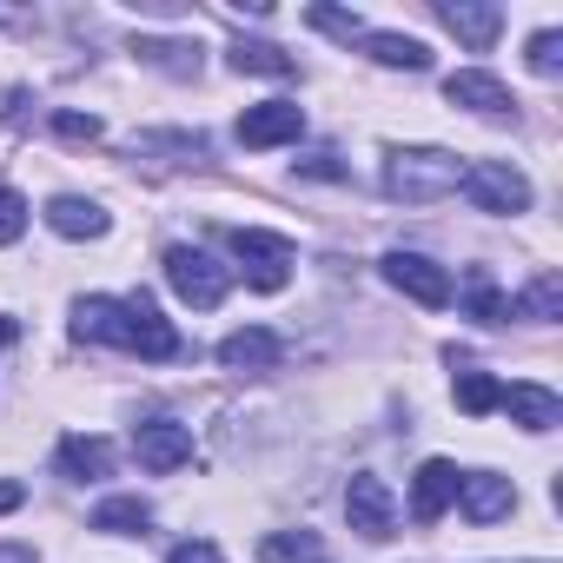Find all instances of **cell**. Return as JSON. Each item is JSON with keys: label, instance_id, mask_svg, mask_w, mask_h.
<instances>
[{"label": "cell", "instance_id": "1", "mask_svg": "<svg viewBox=\"0 0 563 563\" xmlns=\"http://www.w3.org/2000/svg\"><path fill=\"white\" fill-rule=\"evenodd\" d=\"M74 339H93V345H120V352H140V358H179V332L159 319V306L146 292L133 299H80L74 306Z\"/></svg>", "mask_w": 563, "mask_h": 563}, {"label": "cell", "instance_id": "2", "mask_svg": "<svg viewBox=\"0 0 563 563\" xmlns=\"http://www.w3.org/2000/svg\"><path fill=\"white\" fill-rule=\"evenodd\" d=\"M457 179H464L457 153H438V146L391 153V166H385V192H391V199H405V206H431V199L457 192Z\"/></svg>", "mask_w": 563, "mask_h": 563}, {"label": "cell", "instance_id": "3", "mask_svg": "<svg viewBox=\"0 0 563 563\" xmlns=\"http://www.w3.org/2000/svg\"><path fill=\"white\" fill-rule=\"evenodd\" d=\"M232 252H239V265H245V286H252V292H286V286H292V239L258 232V225H239V232H232Z\"/></svg>", "mask_w": 563, "mask_h": 563}, {"label": "cell", "instance_id": "4", "mask_svg": "<svg viewBox=\"0 0 563 563\" xmlns=\"http://www.w3.org/2000/svg\"><path fill=\"white\" fill-rule=\"evenodd\" d=\"M166 286H173L186 306L212 312V306L225 299V286H232V272H225L212 252H199V245H173V252H166Z\"/></svg>", "mask_w": 563, "mask_h": 563}, {"label": "cell", "instance_id": "5", "mask_svg": "<svg viewBox=\"0 0 563 563\" xmlns=\"http://www.w3.org/2000/svg\"><path fill=\"white\" fill-rule=\"evenodd\" d=\"M457 192H464L477 212H523V206H530V179H523L517 166H504V159H471L464 179H457Z\"/></svg>", "mask_w": 563, "mask_h": 563}, {"label": "cell", "instance_id": "6", "mask_svg": "<svg viewBox=\"0 0 563 563\" xmlns=\"http://www.w3.org/2000/svg\"><path fill=\"white\" fill-rule=\"evenodd\" d=\"M385 278H391L405 299L431 306V312L451 306V292H457V286H451V272H444L438 258H424V252H391V258H385Z\"/></svg>", "mask_w": 563, "mask_h": 563}, {"label": "cell", "instance_id": "7", "mask_svg": "<svg viewBox=\"0 0 563 563\" xmlns=\"http://www.w3.org/2000/svg\"><path fill=\"white\" fill-rule=\"evenodd\" d=\"M133 457H140L153 477H166V471H179V464L192 457V431L173 424V418H146V424L133 431Z\"/></svg>", "mask_w": 563, "mask_h": 563}, {"label": "cell", "instance_id": "8", "mask_svg": "<svg viewBox=\"0 0 563 563\" xmlns=\"http://www.w3.org/2000/svg\"><path fill=\"white\" fill-rule=\"evenodd\" d=\"M345 517H352V530H358V537L385 543V537L398 530V504H391L385 477H352V490H345Z\"/></svg>", "mask_w": 563, "mask_h": 563}, {"label": "cell", "instance_id": "9", "mask_svg": "<svg viewBox=\"0 0 563 563\" xmlns=\"http://www.w3.org/2000/svg\"><path fill=\"white\" fill-rule=\"evenodd\" d=\"M306 133V107H292V100H265V107H245V120H239V146H286V140H299Z\"/></svg>", "mask_w": 563, "mask_h": 563}, {"label": "cell", "instance_id": "10", "mask_svg": "<svg viewBox=\"0 0 563 563\" xmlns=\"http://www.w3.org/2000/svg\"><path fill=\"white\" fill-rule=\"evenodd\" d=\"M457 477H464V471H457L451 457H424L418 477H411V517H418V523H438V517L451 510V497H457Z\"/></svg>", "mask_w": 563, "mask_h": 563}, {"label": "cell", "instance_id": "11", "mask_svg": "<svg viewBox=\"0 0 563 563\" xmlns=\"http://www.w3.org/2000/svg\"><path fill=\"white\" fill-rule=\"evenodd\" d=\"M457 504H464V517H471V523H497V517H510L517 490H510V477L471 471V477H457Z\"/></svg>", "mask_w": 563, "mask_h": 563}, {"label": "cell", "instance_id": "12", "mask_svg": "<svg viewBox=\"0 0 563 563\" xmlns=\"http://www.w3.org/2000/svg\"><path fill=\"white\" fill-rule=\"evenodd\" d=\"M444 100H451V107H471V113H510V107H517L510 87L490 80V74H477V67H471V74H451V80H444Z\"/></svg>", "mask_w": 563, "mask_h": 563}, {"label": "cell", "instance_id": "13", "mask_svg": "<svg viewBox=\"0 0 563 563\" xmlns=\"http://www.w3.org/2000/svg\"><path fill=\"white\" fill-rule=\"evenodd\" d=\"M278 358H286V345H278L272 332H258V325H252V332H232V339L219 345V365H225V372H272Z\"/></svg>", "mask_w": 563, "mask_h": 563}, {"label": "cell", "instance_id": "14", "mask_svg": "<svg viewBox=\"0 0 563 563\" xmlns=\"http://www.w3.org/2000/svg\"><path fill=\"white\" fill-rule=\"evenodd\" d=\"M497 411H510L523 431H550V424L563 418L556 391H543V385H504V405H497Z\"/></svg>", "mask_w": 563, "mask_h": 563}, {"label": "cell", "instance_id": "15", "mask_svg": "<svg viewBox=\"0 0 563 563\" xmlns=\"http://www.w3.org/2000/svg\"><path fill=\"white\" fill-rule=\"evenodd\" d=\"M47 225H54L60 239H107V212H100L93 199H54V206H47Z\"/></svg>", "mask_w": 563, "mask_h": 563}, {"label": "cell", "instance_id": "16", "mask_svg": "<svg viewBox=\"0 0 563 563\" xmlns=\"http://www.w3.org/2000/svg\"><path fill=\"white\" fill-rule=\"evenodd\" d=\"M438 14H444V27H451L464 47H477V54H484V47L497 41V27H504L497 8H464V0H457V8H438Z\"/></svg>", "mask_w": 563, "mask_h": 563}, {"label": "cell", "instance_id": "17", "mask_svg": "<svg viewBox=\"0 0 563 563\" xmlns=\"http://www.w3.org/2000/svg\"><path fill=\"white\" fill-rule=\"evenodd\" d=\"M365 54H372L378 67H405V74H424V67H431L424 41H411V34H365Z\"/></svg>", "mask_w": 563, "mask_h": 563}, {"label": "cell", "instance_id": "18", "mask_svg": "<svg viewBox=\"0 0 563 563\" xmlns=\"http://www.w3.org/2000/svg\"><path fill=\"white\" fill-rule=\"evenodd\" d=\"M60 471L80 477V484H87V477H107V471H113V444H107V438H67V444H60Z\"/></svg>", "mask_w": 563, "mask_h": 563}, {"label": "cell", "instance_id": "19", "mask_svg": "<svg viewBox=\"0 0 563 563\" xmlns=\"http://www.w3.org/2000/svg\"><path fill=\"white\" fill-rule=\"evenodd\" d=\"M258 563H325V543L312 530H272L258 543Z\"/></svg>", "mask_w": 563, "mask_h": 563}, {"label": "cell", "instance_id": "20", "mask_svg": "<svg viewBox=\"0 0 563 563\" xmlns=\"http://www.w3.org/2000/svg\"><path fill=\"white\" fill-rule=\"evenodd\" d=\"M232 67L239 74H265V80H292V54L272 47V41H239L232 47Z\"/></svg>", "mask_w": 563, "mask_h": 563}, {"label": "cell", "instance_id": "21", "mask_svg": "<svg viewBox=\"0 0 563 563\" xmlns=\"http://www.w3.org/2000/svg\"><path fill=\"white\" fill-rule=\"evenodd\" d=\"M153 523V510L140 504V497H107L100 510H93V530H113V537H126V530H146Z\"/></svg>", "mask_w": 563, "mask_h": 563}, {"label": "cell", "instance_id": "22", "mask_svg": "<svg viewBox=\"0 0 563 563\" xmlns=\"http://www.w3.org/2000/svg\"><path fill=\"white\" fill-rule=\"evenodd\" d=\"M510 312H517V319H556V312H563V278H556V272H543L523 299H510Z\"/></svg>", "mask_w": 563, "mask_h": 563}, {"label": "cell", "instance_id": "23", "mask_svg": "<svg viewBox=\"0 0 563 563\" xmlns=\"http://www.w3.org/2000/svg\"><path fill=\"white\" fill-rule=\"evenodd\" d=\"M497 405H504V385H497L490 372H464V378H457V411L484 418V411H497Z\"/></svg>", "mask_w": 563, "mask_h": 563}, {"label": "cell", "instance_id": "24", "mask_svg": "<svg viewBox=\"0 0 563 563\" xmlns=\"http://www.w3.org/2000/svg\"><path fill=\"white\" fill-rule=\"evenodd\" d=\"M464 306H471L477 319H517V312H510V299H504V292L490 286V278H484V272L471 278V292H464Z\"/></svg>", "mask_w": 563, "mask_h": 563}, {"label": "cell", "instance_id": "25", "mask_svg": "<svg viewBox=\"0 0 563 563\" xmlns=\"http://www.w3.org/2000/svg\"><path fill=\"white\" fill-rule=\"evenodd\" d=\"M21 232H27V199L14 186H0V245H14Z\"/></svg>", "mask_w": 563, "mask_h": 563}, {"label": "cell", "instance_id": "26", "mask_svg": "<svg viewBox=\"0 0 563 563\" xmlns=\"http://www.w3.org/2000/svg\"><path fill=\"white\" fill-rule=\"evenodd\" d=\"M530 67H537V74H556V67H563V34H550V27L530 34Z\"/></svg>", "mask_w": 563, "mask_h": 563}, {"label": "cell", "instance_id": "27", "mask_svg": "<svg viewBox=\"0 0 563 563\" xmlns=\"http://www.w3.org/2000/svg\"><path fill=\"white\" fill-rule=\"evenodd\" d=\"M312 27H325V34H339L345 47H352V41H365V27H358L352 14H339V8H312Z\"/></svg>", "mask_w": 563, "mask_h": 563}, {"label": "cell", "instance_id": "28", "mask_svg": "<svg viewBox=\"0 0 563 563\" xmlns=\"http://www.w3.org/2000/svg\"><path fill=\"white\" fill-rule=\"evenodd\" d=\"M133 54H146L153 67H173V74H199V67H186V60H179V54H192V47H166V41H140Z\"/></svg>", "mask_w": 563, "mask_h": 563}, {"label": "cell", "instance_id": "29", "mask_svg": "<svg viewBox=\"0 0 563 563\" xmlns=\"http://www.w3.org/2000/svg\"><path fill=\"white\" fill-rule=\"evenodd\" d=\"M54 133H60V140H87V146H93V140H100V120H93V113H54Z\"/></svg>", "mask_w": 563, "mask_h": 563}, {"label": "cell", "instance_id": "30", "mask_svg": "<svg viewBox=\"0 0 563 563\" xmlns=\"http://www.w3.org/2000/svg\"><path fill=\"white\" fill-rule=\"evenodd\" d=\"M166 563H225V556H219V543H206V537H192V543H179V550H173Z\"/></svg>", "mask_w": 563, "mask_h": 563}, {"label": "cell", "instance_id": "31", "mask_svg": "<svg viewBox=\"0 0 563 563\" xmlns=\"http://www.w3.org/2000/svg\"><path fill=\"white\" fill-rule=\"evenodd\" d=\"M306 173H319V179H345V166H339L332 153H312V159H306Z\"/></svg>", "mask_w": 563, "mask_h": 563}, {"label": "cell", "instance_id": "32", "mask_svg": "<svg viewBox=\"0 0 563 563\" xmlns=\"http://www.w3.org/2000/svg\"><path fill=\"white\" fill-rule=\"evenodd\" d=\"M21 504H27V490H21V484H0V517L21 510Z\"/></svg>", "mask_w": 563, "mask_h": 563}, {"label": "cell", "instance_id": "33", "mask_svg": "<svg viewBox=\"0 0 563 563\" xmlns=\"http://www.w3.org/2000/svg\"><path fill=\"white\" fill-rule=\"evenodd\" d=\"M0 563H34V550H0Z\"/></svg>", "mask_w": 563, "mask_h": 563}]
</instances>
